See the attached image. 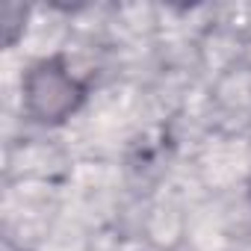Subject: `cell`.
<instances>
[{
    "instance_id": "6da1fadb",
    "label": "cell",
    "mask_w": 251,
    "mask_h": 251,
    "mask_svg": "<svg viewBox=\"0 0 251 251\" xmlns=\"http://www.w3.org/2000/svg\"><path fill=\"white\" fill-rule=\"evenodd\" d=\"M27 100L39 118L59 121L68 109H74L77 86L56 62H45L27 80Z\"/></svg>"
}]
</instances>
